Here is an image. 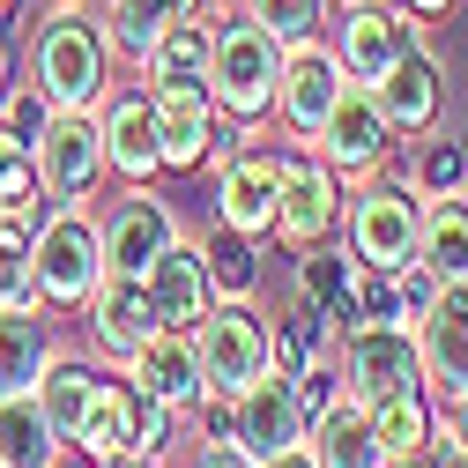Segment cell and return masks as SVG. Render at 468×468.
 Masks as SVG:
<instances>
[{"label": "cell", "mask_w": 468, "mask_h": 468, "mask_svg": "<svg viewBox=\"0 0 468 468\" xmlns=\"http://www.w3.org/2000/svg\"><path fill=\"white\" fill-rule=\"evenodd\" d=\"M90 468H164V453H112V461H90Z\"/></svg>", "instance_id": "60d3db41"}, {"label": "cell", "mask_w": 468, "mask_h": 468, "mask_svg": "<svg viewBox=\"0 0 468 468\" xmlns=\"http://www.w3.org/2000/svg\"><path fill=\"white\" fill-rule=\"evenodd\" d=\"M439 453V446H431ZM431 453H409V461H387V468H431Z\"/></svg>", "instance_id": "f6af8a7d"}, {"label": "cell", "mask_w": 468, "mask_h": 468, "mask_svg": "<svg viewBox=\"0 0 468 468\" xmlns=\"http://www.w3.org/2000/svg\"><path fill=\"white\" fill-rule=\"evenodd\" d=\"M335 60L349 82H379L409 45H424V16H409L401 0H342V16L327 23Z\"/></svg>", "instance_id": "8fae6325"}, {"label": "cell", "mask_w": 468, "mask_h": 468, "mask_svg": "<svg viewBox=\"0 0 468 468\" xmlns=\"http://www.w3.org/2000/svg\"><path fill=\"white\" fill-rule=\"evenodd\" d=\"M417 349H424V379L439 401L468 387V282L431 290V305L417 313Z\"/></svg>", "instance_id": "ffe728a7"}, {"label": "cell", "mask_w": 468, "mask_h": 468, "mask_svg": "<svg viewBox=\"0 0 468 468\" xmlns=\"http://www.w3.org/2000/svg\"><path fill=\"white\" fill-rule=\"evenodd\" d=\"M30 90L52 112H97L112 90V45L82 0H52L30 30Z\"/></svg>", "instance_id": "7a4b0ae2"}, {"label": "cell", "mask_w": 468, "mask_h": 468, "mask_svg": "<svg viewBox=\"0 0 468 468\" xmlns=\"http://www.w3.org/2000/svg\"><path fill=\"white\" fill-rule=\"evenodd\" d=\"M186 468H253V453H246V446H230L223 431H208V439L194 446V461H186Z\"/></svg>", "instance_id": "74e56055"}, {"label": "cell", "mask_w": 468, "mask_h": 468, "mask_svg": "<svg viewBox=\"0 0 468 468\" xmlns=\"http://www.w3.org/2000/svg\"><path fill=\"white\" fill-rule=\"evenodd\" d=\"M342 201H349V179L335 164H320L313 149L290 142L282 149V201H275V246L282 253H313L342 230Z\"/></svg>", "instance_id": "ba28073f"}, {"label": "cell", "mask_w": 468, "mask_h": 468, "mask_svg": "<svg viewBox=\"0 0 468 468\" xmlns=\"http://www.w3.org/2000/svg\"><path fill=\"white\" fill-rule=\"evenodd\" d=\"M142 290H149V305H156V327L194 335L201 313L216 305V275H208V261H201V239H186V230H179V239H171V246L149 261Z\"/></svg>", "instance_id": "d6986e66"}, {"label": "cell", "mask_w": 468, "mask_h": 468, "mask_svg": "<svg viewBox=\"0 0 468 468\" xmlns=\"http://www.w3.org/2000/svg\"><path fill=\"white\" fill-rule=\"evenodd\" d=\"M401 8H409V16H424V23H439V16L461 8V0H401Z\"/></svg>", "instance_id": "ab89813d"}, {"label": "cell", "mask_w": 468, "mask_h": 468, "mask_svg": "<svg viewBox=\"0 0 468 468\" xmlns=\"http://www.w3.org/2000/svg\"><path fill=\"white\" fill-rule=\"evenodd\" d=\"M282 37H268L246 8H208V97L246 142L275 120V82H282Z\"/></svg>", "instance_id": "6da1fadb"}, {"label": "cell", "mask_w": 468, "mask_h": 468, "mask_svg": "<svg viewBox=\"0 0 468 468\" xmlns=\"http://www.w3.org/2000/svg\"><path fill=\"white\" fill-rule=\"evenodd\" d=\"M282 149L290 142H239V149H223L216 156V223L230 230H246V239H275V201H282Z\"/></svg>", "instance_id": "9c48e42d"}, {"label": "cell", "mask_w": 468, "mask_h": 468, "mask_svg": "<svg viewBox=\"0 0 468 468\" xmlns=\"http://www.w3.org/2000/svg\"><path fill=\"white\" fill-rule=\"evenodd\" d=\"M120 379L134 387V394H149V401H164L171 417H194V409L208 401V387H201V357H194V335H179V327H156L134 357L120 365Z\"/></svg>", "instance_id": "e0dca14e"}, {"label": "cell", "mask_w": 468, "mask_h": 468, "mask_svg": "<svg viewBox=\"0 0 468 468\" xmlns=\"http://www.w3.org/2000/svg\"><path fill=\"white\" fill-rule=\"evenodd\" d=\"M305 453L313 468H387V446L372 431V409L349 401V394H327L305 424Z\"/></svg>", "instance_id": "603a6c76"}, {"label": "cell", "mask_w": 468, "mask_h": 468, "mask_svg": "<svg viewBox=\"0 0 468 468\" xmlns=\"http://www.w3.org/2000/svg\"><path fill=\"white\" fill-rule=\"evenodd\" d=\"M208 0H104V45H112V60H142V52L179 23V16H201Z\"/></svg>", "instance_id": "484cf974"}, {"label": "cell", "mask_w": 468, "mask_h": 468, "mask_svg": "<svg viewBox=\"0 0 468 468\" xmlns=\"http://www.w3.org/2000/svg\"><path fill=\"white\" fill-rule=\"evenodd\" d=\"M97 230H104V275H149V261L179 239V216L156 186H127L120 208L97 216Z\"/></svg>", "instance_id": "2e32d148"}, {"label": "cell", "mask_w": 468, "mask_h": 468, "mask_svg": "<svg viewBox=\"0 0 468 468\" xmlns=\"http://www.w3.org/2000/svg\"><path fill=\"white\" fill-rule=\"evenodd\" d=\"M52 201H0V246H30V230L45 223Z\"/></svg>", "instance_id": "8d00e7d4"}, {"label": "cell", "mask_w": 468, "mask_h": 468, "mask_svg": "<svg viewBox=\"0 0 468 468\" xmlns=\"http://www.w3.org/2000/svg\"><path fill=\"white\" fill-rule=\"evenodd\" d=\"M156 142H164V171H201L216 164L223 142V112L208 90H164L156 97Z\"/></svg>", "instance_id": "44dd1931"}, {"label": "cell", "mask_w": 468, "mask_h": 468, "mask_svg": "<svg viewBox=\"0 0 468 468\" xmlns=\"http://www.w3.org/2000/svg\"><path fill=\"white\" fill-rule=\"evenodd\" d=\"M394 142H401V134L379 120L372 90H365V82H349V90L335 97V112L320 120V134H313V156H320V164H335L342 179H372V171H387Z\"/></svg>", "instance_id": "5bb4252c"}, {"label": "cell", "mask_w": 468, "mask_h": 468, "mask_svg": "<svg viewBox=\"0 0 468 468\" xmlns=\"http://www.w3.org/2000/svg\"><path fill=\"white\" fill-rule=\"evenodd\" d=\"M82 313H90V349H97V357H112V365H127L134 349L156 335V305H149L142 275H104L97 298H90Z\"/></svg>", "instance_id": "7402d4cb"}, {"label": "cell", "mask_w": 468, "mask_h": 468, "mask_svg": "<svg viewBox=\"0 0 468 468\" xmlns=\"http://www.w3.org/2000/svg\"><path fill=\"white\" fill-rule=\"evenodd\" d=\"M0 313H45V290H37L23 246H0Z\"/></svg>", "instance_id": "d590c367"}, {"label": "cell", "mask_w": 468, "mask_h": 468, "mask_svg": "<svg viewBox=\"0 0 468 468\" xmlns=\"http://www.w3.org/2000/svg\"><path fill=\"white\" fill-rule=\"evenodd\" d=\"M171 424H179V417H171L164 401H149V394H134L127 379H104V372H97V387H90V401H82V417H75V431H68V446H75L82 461L164 453Z\"/></svg>", "instance_id": "8992f818"}, {"label": "cell", "mask_w": 468, "mask_h": 468, "mask_svg": "<svg viewBox=\"0 0 468 468\" xmlns=\"http://www.w3.org/2000/svg\"><path fill=\"white\" fill-rule=\"evenodd\" d=\"M52 320L45 313H0V394L37 387V372L52 365Z\"/></svg>", "instance_id": "83f0119b"}, {"label": "cell", "mask_w": 468, "mask_h": 468, "mask_svg": "<svg viewBox=\"0 0 468 468\" xmlns=\"http://www.w3.org/2000/svg\"><path fill=\"white\" fill-rule=\"evenodd\" d=\"M431 468H468V446H453V439L439 431V453H431Z\"/></svg>", "instance_id": "b9f144b4"}, {"label": "cell", "mask_w": 468, "mask_h": 468, "mask_svg": "<svg viewBox=\"0 0 468 468\" xmlns=\"http://www.w3.org/2000/svg\"><path fill=\"white\" fill-rule=\"evenodd\" d=\"M201 261H208V275H216V298H253V282H261V239L216 223L208 239H201Z\"/></svg>", "instance_id": "1f68e13d"}, {"label": "cell", "mask_w": 468, "mask_h": 468, "mask_svg": "<svg viewBox=\"0 0 468 468\" xmlns=\"http://www.w3.org/2000/svg\"><path fill=\"white\" fill-rule=\"evenodd\" d=\"M30 171H37L45 201H90V194L112 179L104 134H97V112H52L45 134L30 142Z\"/></svg>", "instance_id": "7c38bea8"}, {"label": "cell", "mask_w": 468, "mask_h": 468, "mask_svg": "<svg viewBox=\"0 0 468 468\" xmlns=\"http://www.w3.org/2000/svg\"><path fill=\"white\" fill-rule=\"evenodd\" d=\"M335 379H342L349 401H365V409L431 387V379H424L417 327H342V342H335Z\"/></svg>", "instance_id": "52a82bcc"}, {"label": "cell", "mask_w": 468, "mask_h": 468, "mask_svg": "<svg viewBox=\"0 0 468 468\" xmlns=\"http://www.w3.org/2000/svg\"><path fill=\"white\" fill-rule=\"evenodd\" d=\"M90 387H97V365H90V357H60V349H52V365L37 372V401H45V417L60 424V439L75 431V417H82Z\"/></svg>", "instance_id": "d6a6232c"}, {"label": "cell", "mask_w": 468, "mask_h": 468, "mask_svg": "<svg viewBox=\"0 0 468 468\" xmlns=\"http://www.w3.org/2000/svg\"><path fill=\"white\" fill-rule=\"evenodd\" d=\"M372 431H379L387 461L431 453V446H439V409H431V387H417V394H394V401H372Z\"/></svg>", "instance_id": "f546056e"}, {"label": "cell", "mask_w": 468, "mask_h": 468, "mask_svg": "<svg viewBox=\"0 0 468 468\" xmlns=\"http://www.w3.org/2000/svg\"><path fill=\"white\" fill-rule=\"evenodd\" d=\"M253 468H313V453H305V446H290V453H268V461H253Z\"/></svg>", "instance_id": "7bdbcfd3"}, {"label": "cell", "mask_w": 468, "mask_h": 468, "mask_svg": "<svg viewBox=\"0 0 468 468\" xmlns=\"http://www.w3.org/2000/svg\"><path fill=\"white\" fill-rule=\"evenodd\" d=\"M342 90H349V75H342V60H335L327 37L290 45V52H282V82H275V120H282V134H290V142H313Z\"/></svg>", "instance_id": "9a60e30c"}, {"label": "cell", "mask_w": 468, "mask_h": 468, "mask_svg": "<svg viewBox=\"0 0 468 468\" xmlns=\"http://www.w3.org/2000/svg\"><path fill=\"white\" fill-rule=\"evenodd\" d=\"M417 261L431 268V282H468V194H439V201H424Z\"/></svg>", "instance_id": "4316f807"}, {"label": "cell", "mask_w": 468, "mask_h": 468, "mask_svg": "<svg viewBox=\"0 0 468 468\" xmlns=\"http://www.w3.org/2000/svg\"><path fill=\"white\" fill-rule=\"evenodd\" d=\"M23 253H30V275L45 290V313H82L97 298V282H104V230H97L90 201H52Z\"/></svg>", "instance_id": "277c9868"}, {"label": "cell", "mask_w": 468, "mask_h": 468, "mask_svg": "<svg viewBox=\"0 0 468 468\" xmlns=\"http://www.w3.org/2000/svg\"><path fill=\"white\" fill-rule=\"evenodd\" d=\"M239 8H246L268 37H282V45H313V37H327V23H335V0H239Z\"/></svg>", "instance_id": "836d02e7"}, {"label": "cell", "mask_w": 468, "mask_h": 468, "mask_svg": "<svg viewBox=\"0 0 468 468\" xmlns=\"http://www.w3.org/2000/svg\"><path fill=\"white\" fill-rule=\"evenodd\" d=\"M305 424H313L305 387L290 379V372H275V365H268L253 387H239V394L223 401V439H230V446H246L253 461L305 446Z\"/></svg>", "instance_id": "30bf717a"}, {"label": "cell", "mask_w": 468, "mask_h": 468, "mask_svg": "<svg viewBox=\"0 0 468 468\" xmlns=\"http://www.w3.org/2000/svg\"><path fill=\"white\" fill-rule=\"evenodd\" d=\"M365 90H372L379 120H387L394 134H431L439 112H446V68H439L431 45H409L401 60H394L379 82H365Z\"/></svg>", "instance_id": "ac0fdd59"}, {"label": "cell", "mask_w": 468, "mask_h": 468, "mask_svg": "<svg viewBox=\"0 0 468 468\" xmlns=\"http://www.w3.org/2000/svg\"><path fill=\"white\" fill-rule=\"evenodd\" d=\"M342 253L372 268V275H394L417 261V239H424V194L401 179V171H372V179H349V201H342Z\"/></svg>", "instance_id": "3957f363"}, {"label": "cell", "mask_w": 468, "mask_h": 468, "mask_svg": "<svg viewBox=\"0 0 468 468\" xmlns=\"http://www.w3.org/2000/svg\"><path fill=\"white\" fill-rule=\"evenodd\" d=\"M8 82H16V60H8V45H0V97H8Z\"/></svg>", "instance_id": "ee69618b"}, {"label": "cell", "mask_w": 468, "mask_h": 468, "mask_svg": "<svg viewBox=\"0 0 468 468\" xmlns=\"http://www.w3.org/2000/svg\"><path fill=\"white\" fill-rule=\"evenodd\" d=\"M45 120H52V104H45L30 82H8V97H0V134H8L16 149H30V142L45 134Z\"/></svg>", "instance_id": "e575fe53"}, {"label": "cell", "mask_w": 468, "mask_h": 468, "mask_svg": "<svg viewBox=\"0 0 468 468\" xmlns=\"http://www.w3.org/2000/svg\"><path fill=\"white\" fill-rule=\"evenodd\" d=\"M194 357H201V387L216 401H230L239 387H253L275 365V320L253 298H216L194 327Z\"/></svg>", "instance_id": "5b68a950"}, {"label": "cell", "mask_w": 468, "mask_h": 468, "mask_svg": "<svg viewBox=\"0 0 468 468\" xmlns=\"http://www.w3.org/2000/svg\"><path fill=\"white\" fill-rule=\"evenodd\" d=\"M439 431H446L453 446H468V387H461V394H446V409H439Z\"/></svg>", "instance_id": "f35d334b"}, {"label": "cell", "mask_w": 468, "mask_h": 468, "mask_svg": "<svg viewBox=\"0 0 468 468\" xmlns=\"http://www.w3.org/2000/svg\"><path fill=\"white\" fill-rule=\"evenodd\" d=\"M8 16H16V0H0V23H8Z\"/></svg>", "instance_id": "bcb514c9"}, {"label": "cell", "mask_w": 468, "mask_h": 468, "mask_svg": "<svg viewBox=\"0 0 468 468\" xmlns=\"http://www.w3.org/2000/svg\"><path fill=\"white\" fill-rule=\"evenodd\" d=\"M97 134H104V164L120 186H156L164 179V142H156V90L127 82V90H104L97 104Z\"/></svg>", "instance_id": "4fadbf2b"}, {"label": "cell", "mask_w": 468, "mask_h": 468, "mask_svg": "<svg viewBox=\"0 0 468 468\" xmlns=\"http://www.w3.org/2000/svg\"><path fill=\"white\" fill-rule=\"evenodd\" d=\"M134 75H142L156 97H164V90H201V82H208V8L171 23L142 60H134Z\"/></svg>", "instance_id": "d4e9b609"}, {"label": "cell", "mask_w": 468, "mask_h": 468, "mask_svg": "<svg viewBox=\"0 0 468 468\" xmlns=\"http://www.w3.org/2000/svg\"><path fill=\"white\" fill-rule=\"evenodd\" d=\"M335 342H342V327L320 313V305H290V320H275V372H290V379H305V372H320V365H335Z\"/></svg>", "instance_id": "f1b7e54d"}, {"label": "cell", "mask_w": 468, "mask_h": 468, "mask_svg": "<svg viewBox=\"0 0 468 468\" xmlns=\"http://www.w3.org/2000/svg\"><path fill=\"white\" fill-rule=\"evenodd\" d=\"M60 461H68V439L45 417L37 387L0 394V468H60Z\"/></svg>", "instance_id": "cb8c5ba5"}, {"label": "cell", "mask_w": 468, "mask_h": 468, "mask_svg": "<svg viewBox=\"0 0 468 468\" xmlns=\"http://www.w3.org/2000/svg\"><path fill=\"white\" fill-rule=\"evenodd\" d=\"M401 179L417 186L424 201H439V194H468V142L431 127V142L409 149V171H401Z\"/></svg>", "instance_id": "4dcf8cb0"}]
</instances>
